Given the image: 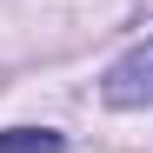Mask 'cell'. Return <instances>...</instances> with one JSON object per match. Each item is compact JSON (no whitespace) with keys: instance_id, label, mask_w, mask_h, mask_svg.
<instances>
[{"instance_id":"6da1fadb","label":"cell","mask_w":153,"mask_h":153,"mask_svg":"<svg viewBox=\"0 0 153 153\" xmlns=\"http://www.w3.org/2000/svg\"><path fill=\"white\" fill-rule=\"evenodd\" d=\"M100 100L120 113H133V107H153V40L140 47H126V53L100 73Z\"/></svg>"},{"instance_id":"7a4b0ae2","label":"cell","mask_w":153,"mask_h":153,"mask_svg":"<svg viewBox=\"0 0 153 153\" xmlns=\"http://www.w3.org/2000/svg\"><path fill=\"white\" fill-rule=\"evenodd\" d=\"M67 133H53V126H7L0 133V153H60Z\"/></svg>"}]
</instances>
